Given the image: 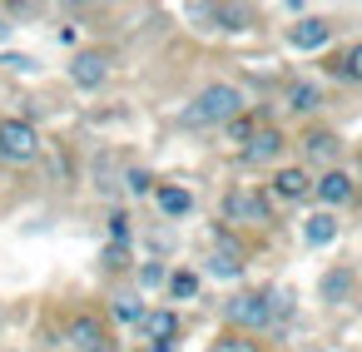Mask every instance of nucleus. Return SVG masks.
I'll use <instances>...</instances> for the list:
<instances>
[{
    "label": "nucleus",
    "mask_w": 362,
    "mask_h": 352,
    "mask_svg": "<svg viewBox=\"0 0 362 352\" xmlns=\"http://www.w3.org/2000/svg\"><path fill=\"white\" fill-rule=\"evenodd\" d=\"M243 115V90L238 85H204L199 95H194V105L184 110V119L189 124H199V129H209V124H228V119H238Z\"/></svg>",
    "instance_id": "obj_1"
},
{
    "label": "nucleus",
    "mask_w": 362,
    "mask_h": 352,
    "mask_svg": "<svg viewBox=\"0 0 362 352\" xmlns=\"http://www.w3.org/2000/svg\"><path fill=\"white\" fill-rule=\"evenodd\" d=\"M0 159L6 164H35L40 159V134L30 119H0Z\"/></svg>",
    "instance_id": "obj_2"
},
{
    "label": "nucleus",
    "mask_w": 362,
    "mask_h": 352,
    "mask_svg": "<svg viewBox=\"0 0 362 352\" xmlns=\"http://www.w3.org/2000/svg\"><path fill=\"white\" fill-rule=\"evenodd\" d=\"M223 218L228 223H268L273 218V199L258 189H228L223 194Z\"/></svg>",
    "instance_id": "obj_3"
},
{
    "label": "nucleus",
    "mask_w": 362,
    "mask_h": 352,
    "mask_svg": "<svg viewBox=\"0 0 362 352\" xmlns=\"http://www.w3.org/2000/svg\"><path fill=\"white\" fill-rule=\"evenodd\" d=\"M313 174L303 169V164H283V169H273V184H268V199L273 204H308L313 199Z\"/></svg>",
    "instance_id": "obj_4"
},
{
    "label": "nucleus",
    "mask_w": 362,
    "mask_h": 352,
    "mask_svg": "<svg viewBox=\"0 0 362 352\" xmlns=\"http://www.w3.org/2000/svg\"><path fill=\"white\" fill-rule=\"evenodd\" d=\"M228 322H233V327H243V332L268 327V322H273L268 298H263V293H243V298H233V303H228Z\"/></svg>",
    "instance_id": "obj_5"
},
{
    "label": "nucleus",
    "mask_w": 362,
    "mask_h": 352,
    "mask_svg": "<svg viewBox=\"0 0 362 352\" xmlns=\"http://www.w3.org/2000/svg\"><path fill=\"white\" fill-rule=\"evenodd\" d=\"M327 40H332V25H327L322 16H303V20L288 25V45H293V50H322Z\"/></svg>",
    "instance_id": "obj_6"
},
{
    "label": "nucleus",
    "mask_w": 362,
    "mask_h": 352,
    "mask_svg": "<svg viewBox=\"0 0 362 352\" xmlns=\"http://www.w3.org/2000/svg\"><path fill=\"white\" fill-rule=\"evenodd\" d=\"M337 154H342V139H337L332 129H308V134H303V159H308L313 169L327 174V164H332Z\"/></svg>",
    "instance_id": "obj_7"
},
{
    "label": "nucleus",
    "mask_w": 362,
    "mask_h": 352,
    "mask_svg": "<svg viewBox=\"0 0 362 352\" xmlns=\"http://www.w3.org/2000/svg\"><path fill=\"white\" fill-rule=\"evenodd\" d=\"M105 75H110V60L100 50H85V55L70 60V85H80V90H100Z\"/></svg>",
    "instance_id": "obj_8"
},
{
    "label": "nucleus",
    "mask_w": 362,
    "mask_h": 352,
    "mask_svg": "<svg viewBox=\"0 0 362 352\" xmlns=\"http://www.w3.org/2000/svg\"><path fill=\"white\" fill-rule=\"evenodd\" d=\"M352 288H357L352 268H327V273L317 278V298H322V303H332V307L352 303Z\"/></svg>",
    "instance_id": "obj_9"
},
{
    "label": "nucleus",
    "mask_w": 362,
    "mask_h": 352,
    "mask_svg": "<svg viewBox=\"0 0 362 352\" xmlns=\"http://www.w3.org/2000/svg\"><path fill=\"white\" fill-rule=\"evenodd\" d=\"M283 144H288V139H283L278 129H258V134L248 139V149H243V164H248V169H258V164H273V159L283 154Z\"/></svg>",
    "instance_id": "obj_10"
},
{
    "label": "nucleus",
    "mask_w": 362,
    "mask_h": 352,
    "mask_svg": "<svg viewBox=\"0 0 362 352\" xmlns=\"http://www.w3.org/2000/svg\"><path fill=\"white\" fill-rule=\"evenodd\" d=\"M313 194H317L327 209H337V204H347V199L357 194V184H352V174H342V169H327V174L313 184Z\"/></svg>",
    "instance_id": "obj_11"
},
{
    "label": "nucleus",
    "mask_w": 362,
    "mask_h": 352,
    "mask_svg": "<svg viewBox=\"0 0 362 352\" xmlns=\"http://www.w3.org/2000/svg\"><path fill=\"white\" fill-rule=\"evenodd\" d=\"M139 327H144L149 342H174V337H179V312H174V307H149Z\"/></svg>",
    "instance_id": "obj_12"
},
{
    "label": "nucleus",
    "mask_w": 362,
    "mask_h": 352,
    "mask_svg": "<svg viewBox=\"0 0 362 352\" xmlns=\"http://www.w3.org/2000/svg\"><path fill=\"white\" fill-rule=\"evenodd\" d=\"M144 312H149V307H144V298H139V293H119V298H110V317H115L119 327H139V322H144Z\"/></svg>",
    "instance_id": "obj_13"
},
{
    "label": "nucleus",
    "mask_w": 362,
    "mask_h": 352,
    "mask_svg": "<svg viewBox=\"0 0 362 352\" xmlns=\"http://www.w3.org/2000/svg\"><path fill=\"white\" fill-rule=\"evenodd\" d=\"M70 342H75L80 352H90V347H100V342H110V337H105V327H100V317H90V312H80V317L70 322Z\"/></svg>",
    "instance_id": "obj_14"
},
{
    "label": "nucleus",
    "mask_w": 362,
    "mask_h": 352,
    "mask_svg": "<svg viewBox=\"0 0 362 352\" xmlns=\"http://www.w3.org/2000/svg\"><path fill=\"white\" fill-rule=\"evenodd\" d=\"M204 20H218V30H248L253 11H238V6H199Z\"/></svg>",
    "instance_id": "obj_15"
},
{
    "label": "nucleus",
    "mask_w": 362,
    "mask_h": 352,
    "mask_svg": "<svg viewBox=\"0 0 362 352\" xmlns=\"http://www.w3.org/2000/svg\"><path fill=\"white\" fill-rule=\"evenodd\" d=\"M337 238V218L332 213H313L308 223H303V243L308 248H322V243H332Z\"/></svg>",
    "instance_id": "obj_16"
},
{
    "label": "nucleus",
    "mask_w": 362,
    "mask_h": 352,
    "mask_svg": "<svg viewBox=\"0 0 362 352\" xmlns=\"http://www.w3.org/2000/svg\"><path fill=\"white\" fill-rule=\"evenodd\" d=\"M154 199H159V209H164L169 218H184V213L194 209V194H189V189H179V184H164Z\"/></svg>",
    "instance_id": "obj_17"
},
{
    "label": "nucleus",
    "mask_w": 362,
    "mask_h": 352,
    "mask_svg": "<svg viewBox=\"0 0 362 352\" xmlns=\"http://www.w3.org/2000/svg\"><path fill=\"white\" fill-rule=\"evenodd\" d=\"M209 273H214V278H238V273H243V253L228 248V243L214 248V253H209Z\"/></svg>",
    "instance_id": "obj_18"
},
{
    "label": "nucleus",
    "mask_w": 362,
    "mask_h": 352,
    "mask_svg": "<svg viewBox=\"0 0 362 352\" xmlns=\"http://www.w3.org/2000/svg\"><path fill=\"white\" fill-rule=\"evenodd\" d=\"M317 105H322V90H317V85H293V90H288V110H293V115H313Z\"/></svg>",
    "instance_id": "obj_19"
},
{
    "label": "nucleus",
    "mask_w": 362,
    "mask_h": 352,
    "mask_svg": "<svg viewBox=\"0 0 362 352\" xmlns=\"http://www.w3.org/2000/svg\"><path fill=\"white\" fill-rule=\"evenodd\" d=\"M337 75H342V80H352V85H362V40L337 60Z\"/></svg>",
    "instance_id": "obj_20"
},
{
    "label": "nucleus",
    "mask_w": 362,
    "mask_h": 352,
    "mask_svg": "<svg viewBox=\"0 0 362 352\" xmlns=\"http://www.w3.org/2000/svg\"><path fill=\"white\" fill-rule=\"evenodd\" d=\"M214 352H258V342H253L248 332H223V337L214 342Z\"/></svg>",
    "instance_id": "obj_21"
},
{
    "label": "nucleus",
    "mask_w": 362,
    "mask_h": 352,
    "mask_svg": "<svg viewBox=\"0 0 362 352\" xmlns=\"http://www.w3.org/2000/svg\"><path fill=\"white\" fill-rule=\"evenodd\" d=\"M253 134H258V124H253L248 115H238V119H228V139H233V144H248Z\"/></svg>",
    "instance_id": "obj_22"
},
{
    "label": "nucleus",
    "mask_w": 362,
    "mask_h": 352,
    "mask_svg": "<svg viewBox=\"0 0 362 352\" xmlns=\"http://www.w3.org/2000/svg\"><path fill=\"white\" fill-rule=\"evenodd\" d=\"M169 293H174V298H194V293H199V278H194V273H174V278H169Z\"/></svg>",
    "instance_id": "obj_23"
},
{
    "label": "nucleus",
    "mask_w": 362,
    "mask_h": 352,
    "mask_svg": "<svg viewBox=\"0 0 362 352\" xmlns=\"http://www.w3.org/2000/svg\"><path fill=\"white\" fill-rule=\"evenodd\" d=\"M110 243L129 248V213H110Z\"/></svg>",
    "instance_id": "obj_24"
},
{
    "label": "nucleus",
    "mask_w": 362,
    "mask_h": 352,
    "mask_svg": "<svg viewBox=\"0 0 362 352\" xmlns=\"http://www.w3.org/2000/svg\"><path fill=\"white\" fill-rule=\"evenodd\" d=\"M124 263H129V248L124 243H110L105 248V268H124Z\"/></svg>",
    "instance_id": "obj_25"
},
{
    "label": "nucleus",
    "mask_w": 362,
    "mask_h": 352,
    "mask_svg": "<svg viewBox=\"0 0 362 352\" xmlns=\"http://www.w3.org/2000/svg\"><path fill=\"white\" fill-rule=\"evenodd\" d=\"M129 189H134V194H149V189H154V179H149L144 169H129Z\"/></svg>",
    "instance_id": "obj_26"
},
{
    "label": "nucleus",
    "mask_w": 362,
    "mask_h": 352,
    "mask_svg": "<svg viewBox=\"0 0 362 352\" xmlns=\"http://www.w3.org/2000/svg\"><path fill=\"white\" fill-rule=\"evenodd\" d=\"M139 283H144V288H154V283H164V273H159V268H144V273H139Z\"/></svg>",
    "instance_id": "obj_27"
},
{
    "label": "nucleus",
    "mask_w": 362,
    "mask_h": 352,
    "mask_svg": "<svg viewBox=\"0 0 362 352\" xmlns=\"http://www.w3.org/2000/svg\"><path fill=\"white\" fill-rule=\"evenodd\" d=\"M149 352H179V342H149Z\"/></svg>",
    "instance_id": "obj_28"
},
{
    "label": "nucleus",
    "mask_w": 362,
    "mask_h": 352,
    "mask_svg": "<svg viewBox=\"0 0 362 352\" xmlns=\"http://www.w3.org/2000/svg\"><path fill=\"white\" fill-rule=\"evenodd\" d=\"M90 352H119V342H100V347H90Z\"/></svg>",
    "instance_id": "obj_29"
}]
</instances>
